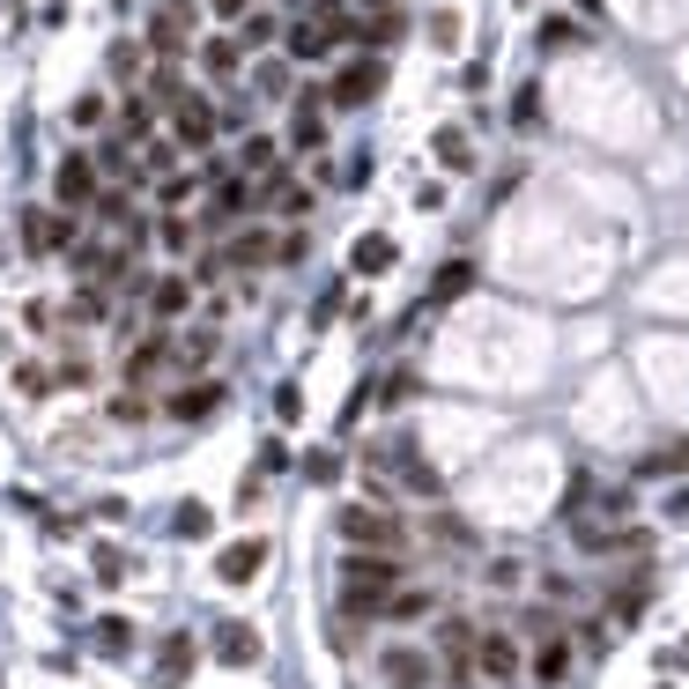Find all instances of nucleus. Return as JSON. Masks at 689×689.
I'll return each mask as SVG.
<instances>
[{"instance_id":"obj_3","label":"nucleus","mask_w":689,"mask_h":689,"mask_svg":"<svg viewBox=\"0 0 689 689\" xmlns=\"http://www.w3.org/2000/svg\"><path fill=\"white\" fill-rule=\"evenodd\" d=\"M342 542L348 549H400V519L378 504H348L342 512Z\"/></svg>"},{"instance_id":"obj_36","label":"nucleus","mask_w":689,"mask_h":689,"mask_svg":"<svg viewBox=\"0 0 689 689\" xmlns=\"http://www.w3.org/2000/svg\"><path fill=\"white\" fill-rule=\"evenodd\" d=\"M238 23H246V38H238V45H268V38H274V15H252V8H246Z\"/></svg>"},{"instance_id":"obj_10","label":"nucleus","mask_w":689,"mask_h":689,"mask_svg":"<svg viewBox=\"0 0 689 689\" xmlns=\"http://www.w3.org/2000/svg\"><path fill=\"white\" fill-rule=\"evenodd\" d=\"M260 564H268V542H252V534H246V542H230L216 556V578H222V586H252Z\"/></svg>"},{"instance_id":"obj_23","label":"nucleus","mask_w":689,"mask_h":689,"mask_svg":"<svg viewBox=\"0 0 689 689\" xmlns=\"http://www.w3.org/2000/svg\"><path fill=\"white\" fill-rule=\"evenodd\" d=\"M326 45H334V30H326L320 15H312V23H296V30H290V52H296V60H320Z\"/></svg>"},{"instance_id":"obj_35","label":"nucleus","mask_w":689,"mask_h":689,"mask_svg":"<svg viewBox=\"0 0 689 689\" xmlns=\"http://www.w3.org/2000/svg\"><path fill=\"white\" fill-rule=\"evenodd\" d=\"M689 468V445H675V452H653V460H645V474H682Z\"/></svg>"},{"instance_id":"obj_13","label":"nucleus","mask_w":689,"mask_h":689,"mask_svg":"<svg viewBox=\"0 0 689 689\" xmlns=\"http://www.w3.org/2000/svg\"><path fill=\"white\" fill-rule=\"evenodd\" d=\"M394 260H400V246L386 238V230H370V238H356V246H348V268H356V274H386Z\"/></svg>"},{"instance_id":"obj_16","label":"nucleus","mask_w":689,"mask_h":689,"mask_svg":"<svg viewBox=\"0 0 689 689\" xmlns=\"http://www.w3.org/2000/svg\"><path fill=\"white\" fill-rule=\"evenodd\" d=\"M216 408H222V386H216V378H194V386L171 400V416H178V422H200V416H216Z\"/></svg>"},{"instance_id":"obj_17","label":"nucleus","mask_w":689,"mask_h":689,"mask_svg":"<svg viewBox=\"0 0 689 689\" xmlns=\"http://www.w3.org/2000/svg\"><path fill=\"white\" fill-rule=\"evenodd\" d=\"M230 260H238V268H268V260H282V238H268V230H238V238H230Z\"/></svg>"},{"instance_id":"obj_29","label":"nucleus","mask_w":689,"mask_h":689,"mask_svg":"<svg viewBox=\"0 0 689 689\" xmlns=\"http://www.w3.org/2000/svg\"><path fill=\"white\" fill-rule=\"evenodd\" d=\"M97 645H104V653H126V645H134V623L104 616V623H97Z\"/></svg>"},{"instance_id":"obj_4","label":"nucleus","mask_w":689,"mask_h":689,"mask_svg":"<svg viewBox=\"0 0 689 689\" xmlns=\"http://www.w3.org/2000/svg\"><path fill=\"white\" fill-rule=\"evenodd\" d=\"M216 126H222V112L208 97H194V90L171 104V142L178 148H208V142H216Z\"/></svg>"},{"instance_id":"obj_20","label":"nucleus","mask_w":689,"mask_h":689,"mask_svg":"<svg viewBox=\"0 0 689 689\" xmlns=\"http://www.w3.org/2000/svg\"><path fill=\"white\" fill-rule=\"evenodd\" d=\"M474 290V260H445L438 282H430V304H452V296H468Z\"/></svg>"},{"instance_id":"obj_18","label":"nucleus","mask_w":689,"mask_h":689,"mask_svg":"<svg viewBox=\"0 0 689 689\" xmlns=\"http://www.w3.org/2000/svg\"><path fill=\"white\" fill-rule=\"evenodd\" d=\"M200 67L216 74V82H238V67H246V45H238V38H208V45H200Z\"/></svg>"},{"instance_id":"obj_32","label":"nucleus","mask_w":689,"mask_h":689,"mask_svg":"<svg viewBox=\"0 0 689 689\" xmlns=\"http://www.w3.org/2000/svg\"><path fill=\"white\" fill-rule=\"evenodd\" d=\"M430 45H460V15H452V8L430 15Z\"/></svg>"},{"instance_id":"obj_24","label":"nucleus","mask_w":689,"mask_h":689,"mask_svg":"<svg viewBox=\"0 0 689 689\" xmlns=\"http://www.w3.org/2000/svg\"><path fill=\"white\" fill-rule=\"evenodd\" d=\"M438 164H445V171H468V164H474V148H468L460 126H438Z\"/></svg>"},{"instance_id":"obj_33","label":"nucleus","mask_w":689,"mask_h":689,"mask_svg":"<svg viewBox=\"0 0 689 689\" xmlns=\"http://www.w3.org/2000/svg\"><path fill=\"white\" fill-rule=\"evenodd\" d=\"M512 119H519V126H534V119H542V90H534V82H526V90L512 97Z\"/></svg>"},{"instance_id":"obj_8","label":"nucleus","mask_w":689,"mask_h":689,"mask_svg":"<svg viewBox=\"0 0 689 689\" xmlns=\"http://www.w3.org/2000/svg\"><path fill=\"white\" fill-rule=\"evenodd\" d=\"M378 675H386V689H430V682H438V667H430V653H416V645H386V660H378Z\"/></svg>"},{"instance_id":"obj_31","label":"nucleus","mask_w":689,"mask_h":689,"mask_svg":"<svg viewBox=\"0 0 689 689\" xmlns=\"http://www.w3.org/2000/svg\"><path fill=\"white\" fill-rule=\"evenodd\" d=\"M208 526H216V519H208V504H178V534H186V542H200Z\"/></svg>"},{"instance_id":"obj_7","label":"nucleus","mask_w":689,"mask_h":689,"mask_svg":"<svg viewBox=\"0 0 689 689\" xmlns=\"http://www.w3.org/2000/svg\"><path fill=\"white\" fill-rule=\"evenodd\" d=\"M519 638L512 630H482V638H474V675H490V682H519Z\"/></svg>"},{"instance_id":"obj_12","label":"nucleus","mask_w":689,"mask_h":689,"mask_svg":"<svg viewBox=\"0 0 689 689\" xmlns=\"http://www.w3.org/2000/svg\"><path fill=\"white\" fill-rule=\"evenodd\" d=\"M178 364V348H171V334H156V342H142L134 356H126V378L134 386H148V378H164V370Z\"/></svg>"},{"instance_id":"obj_27","label":"nucleus","mask_w":689,"mask_h":689,"mask_svg":"<svg viewBox=\"0 0 689 689\" xmlns=\"http://www.w3.org/2000/svg\"><path fill=\"white\" fill-rule=\"evenodd\" d=\"M23 246L38 252V260L52 252V222H45V208H30V216H23Z\"/></svg>"},{"instance_id":"obj_34","label":"nucleus","mask_w":689,"mask_h":689,"mask_svg":"<svg viewBox=\"0 0 689 689\" xmlns=\"http://www.w3.org/2000/svg\"><path fill=\"white\" fill-rule=\"evenodd\" d=\"M208 356H216V334H186L178 342V364H208Z\"/></svg>"},{"instance_id":"obj_38","label":"nucleus","mask_w":689,"mask_h":689,"mask_svg":"<svg viewBox=\"0 0 689 689\" xmlns=\"http://www.w3.org/2000/svg\"><path fill=\"white\" fill-rule=\"evenodd\" d=\"M45 222H52V252H67V246H74V216L60 208V216H45Z\"/></svg>"},{"instance_id":"obj_40","label":"nucleus","mask_w":689,"mask_h":689,"mask_svg":"<svg viewBox=\"0 0 689 689\" xmlns=\"http://www.w3.org/2000/svg\"><path fill=\"white\" fill-rule=\"evenodd\" d=\"M408 394H416V370H394V378H386V394H378V400H408Z\"/></svg>"},{"instance_id":"obj_25","label":"nucleus","mask_w":689,"mask_h":689,"mask_svg":"<svg viewBox=\"0 0 689 689\" xmlns=\"http://www.w3.org/2000/svg\"><path fill=\"white\" fill-rule=\"evenodd\" d=\"M156 238H164V252H194V222H186V216H164V222H156Z\"/></svg>"},{"instance_id":"obj_5","label":"nucleus","mask_w":689,"mask_h":689,"mask_svg":"<svg viewBox=\"0 0 689 689\" xmlns=\"http://www.w3.org/2000/svg\"><path fill=\"white\" fill-rule=\"evenodd\" d=\"M148 45L171 52V60L194 45V0H156V15H148Z\"/></svg>"},{"instance_id":"obj_1","label":"nucleus","mask_w":689,"mask_h":689,"mask_svg":"<svg viewBox=\"0 0 689 689\" xmlns=\"http://www.w3.org/2000/svg\"><path fill=\"white\" fill-rule=\"evenodd\" d=\"M400 578H408V571H400L394 549H348V564H342V601H348V616H378V608L394 601Z\"/></svg>"},{"instance_id":"obj_19","label":"nucleus","mask_w":689,"mask_h":689,"mask_svg":"<svg viewBox=\"0 0 689 689\" xmlns=\"http://www.w3.org/2000/svg\"><path fill=\"white\" fill-rule=\"evenodd\" d=\"M186 304H194V282H186V274H164V282L148 290V312H156V320H178Z\"/></svg>"},{"instance_id":"obj_30","label":"nucleus","mask_w":689,"mask_h":689,"mask_svg":"<svg viewBox=\"0 0 689 689\" xmlns=\"http://www.w3.org/2000/svg\"><path fill=\"white\" fill-rule=\"evenodd\" d=\"M564 45H578V23H564V15H549V23H542V52H564Z\"/></svg>"},{"instance_id":"obj_26","label":"nucleus","mask_w":689,"mask_h":689,"mask_svg":"<svg viewBox=\"0 0 689 689\" xmlns=\"http://www.w3.org/2000/svg\"><path fill=\"white\" fill-rule=\"evenodd\" d=\"M186 675H194V645L171 638V645H164V682H186Z\"/></svg>"},{"instance_id":"obj_37","label":"nucleus","mask_w":689,"mask_h":689,"mask_svg":"<svg viewBox=\"0 0 689 689\" xmlns=\"http://www.w3.org/2000/svg\"><path fill=\"white\" fill-rule=\"evenodd\" d=\"M304 474H312V482H334V474H342V460H334V452H312V460H304Z\"/></svg>"},{"instance_id":"obj_2","label":"nucleus","mask_w":689,"mask_h":689,"mask_svg":"<svg viewBox=\"0 0 689 689\" xmlns=\"http://www.w3.org/2000/svg\"><path fill=\"white\" fill-rule=\"evenodd\" d=\"M386 90V60L378 52H364V60H348L342 74H334V90H326V104H342V112H356V104H370Z\"/></svg>"},{"instance_id":"obj_22","label":"nucleus","mask_w":689,"mask_h":689,"mask_svg":"<svg viewBox=\"0 0 689 689\" xmlns=\"http://www.w3.org/2000/svg\"><path fill=\"white\" fill-rule=\"evenodd\" d=\"M564 675H571V645H564V638H549L542 653H534V682H542V689H556Z\"/></svg>"},{"instance_id":"obj_14","label":"nucleus","mask_w":689,"mask_h":689,"mask_svg":"<svg viewBox=\"0 0 689 689\" xmlns=\"http://www.w3.org/2000/svg\"><path fill=\"white\" fill-rule=\"evenodd\" d=\"M274 216H312V186H296L290 171H268V194H260Z\"/></svg>"},{"instance_id":"obj_28","label":"nucleus","mask_w":689,"mask_h":689,"mask_svg":"<svg viewBox=\"0 0 689 689\" xmlns=\"http://www.w3.org/2000/svg\"><path fill=\"white\" fill-rule=\"evenodd\" d=\"M238 164H246V171H274V142L268 134H252V142L238 148Z\"/></svg>"},{"instance_id":"obj_15","label":"nucleus","mask_w":689,"mask_h":689,"mask_svg":"<svg viewBox=\"0 0 689 689\" xmlns=\"http://www.w3.org/2000/svg\"><path fill=\"white\" fill-rule=\"evenodd\" d=\"M252 200H260V194H252L246 178L216 171V208H208V222H238V216H246V208H252Z\"/></svg>"},{"instance_id":"obj_11","label":"nucleus","mask_w":689,"mask_h":689,"mask_svg":"<svg viewBox=\"0 0 689 689\" xmlns=\"http://www.w3.org/2000/svg\"><path fill=\"white\" fill-rule=\"evenodd\" d=\"M260 653H268V645H260L252 623H216V660L222 667H260Z\"/></svg>"},{"instance_id":"obj_42","label":"nucleus","mask_w":689,"mask_h":689,"mask_svg":"<svg viewBox=\"0 0 689 689\" xmlns=\"http://www.w3.org/2000/svg\"><path fill=\"white\" fill-rule=\"evenodd\" d=\"M370 8H394V0H370Z\"/></svg>"},{"instance_id":"obj_6","label":"nucleus","mask_w":689,"mask_h":689,"mask_svg":"<svg viewBox=\"0 0 689 689\" xmlns=\"http://www.w3.org/2000/svg\"><path fill=\"white\" fill-rule=\"evenodd\" d=\"M474 638H482V630H474L468 616L438 623V653H445V675H452V682H474Z\"/></svg>"},{"instance_id":"obj_21","label":"nucleus","mask_w":689,"mask_h":689,"mask_svg":"<svg viewBox=\"0 0 689 689\" xmlns=\"http://www.w3.org/2000/svg\"><path fill=\"white\" fill-rule=\"evenodd\" d=\"M400 30H408V15H394V8L356 15V38H364V45H400Z\"/></svg>"},{"instance_id":"obj_41","label":"nucleus","mask_w":689,"mask_h":689,"mask_svg":"<svg viewBox=\"0 0 689 689\" xmlns=\"http://www.w3.org/2000/svg\"><path fill=\"white\" fill-rule=\"evenodd\" d=\"M112 67H119V82H134V67H142V52H134V45H112Z\"/></svg>"},{"instance_id":"obj_9","label":"nucleus","mask_w":689,"mask_h":689,"mask_svg":"<svg viewBox=\"0 0 689 689\" xmlns=\"http://www.w3.org/2000/svg\"><path fill=\"white\" fill-rule=\"evenodd\" d=\"M52 194H60V208H90L97 200V156H60Z\"/></svg>"},{"instance_id":"obj_39","label":"nucleus","mask_w":689,"mask_h":689,"mask_svg":"<svg viewBox=\"0 0 689 689\" xmlns=\"http://www.w3.org/2000/svg\"><path fill=\"white\" fill-rule=\"evenodd\" d=\"M274 416L296 422V416H304V394H296V386H282V394H274Z\"/></svg>"}]
</instances>
